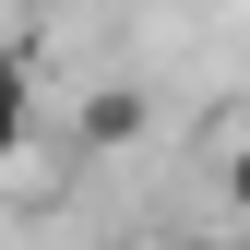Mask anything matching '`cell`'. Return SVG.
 <instances>
[{
	"instance_id": "cell-4",
	"label": "cell",
	"mask_w": 250,
	"mask_h": 250,
	"mask_svg": "<svg viewBox=\"0 0 250 250\" xmlns=\"http://www.w3.org/2000/svg\"><path fill=\"white\" fill-rule=\"evenodd\" d=\"M155 250H227V238H155Z\"/></svg>"
},
{
	"instance_id": "cell-1",
	"label": "cell",
	"mask_w": 250,
	"mask_h": 250,
	"mask_svg": "<svg viewBox=\"0 0 250 250\" xmlns=\"http://www.w3.org/2000/svg\"><path fill=\"white\" fill-rule=\"evenodd\" d=\"M36 143V60L24 48H0V167Z\"/></svg>"
},
{
	"instance_id": "cell-3",
	"label": "cell",
	"mask_w": 250,
	"mask_h": 250,
	"mask_svg": "<svg viewBox=\"0 0 250 250\" xmlns=\"http://www.w3.org/2000/svg\"><path fill=\"white\" fill-rule=\"evenodd\" d=\"M214 179H227V214H238V227H250V119H238V131H227V167H214Z\"/></svg>"
},
{
	"instance_id": "cell-2",
	"label": "cell",
	"mask_w": 250,
	"mask_h": 250,
	"mask_svg": "<svg viewBox=\"0 0 250 250\" xmlns=\"http://www.w3.org/2000/svg\"><path fill=\"white\" fill-rule=\"evenodd\" d=\"M143 131V96L131 83H96V96H83V143H131Z\"/></svg>"
},
{
	"instance_id": "cell-5",
	"label": "cell",
	"mask_w": 250,
	"mask_h": 250,
	"mask_svg": "<svg viewBox=\"0 0 250 250\" xmlns=\"http://www.w3.org/2000/svg\"><path fill=\"white\" fill-rule=\"evenodd\" d=\"M238 250H250V227H238Z\"/></svg>"
}]
</instances>
